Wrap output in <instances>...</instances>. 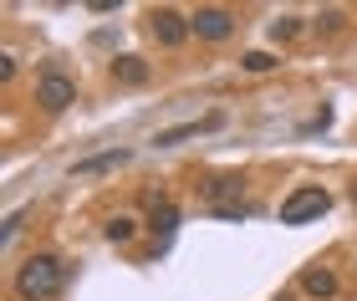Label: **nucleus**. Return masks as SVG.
I'll return each instance as SVG.
<instances>
[{
	"instance_id": "1",
	"label": "nucleus",
	"mask_w": 357,
	"mask_h": 301,
	"mask_svg": "<svg viewBox=\"0 0 357 301\" xmlns=\"http://www.w3.org/2000/svg\"><path fill=\"white\" fill-rule=\"evenodd\" d=\"M61 286H67V265L56 256H46V250L15 265V296L21 301H52V296H61Z\"/></svg>"
},
{
	"instance_id": "2",
	"label": "nucleus",
	"mask_w": 357,
	"mask_h": 301,
	"mask_svg": "<svg viewBox=\"0 0 357 301\" xmlns=\"http://www.w3.org/2000/svg\"><path fill=\"white\" fill-rule=\"evenodd\" d=\"M332 210V194L321 184H296L281 199V225H306V219H321Z\"/></svg>"
},
{
	"instance_id": "3",
	"label": "nucleus",
	"mask_w": 357,
	"mask_h": 301,
	"mask_svg": "<svg viewBox=\"0 0 357 301\" xmlns=\"http://www.w3.org/2000/svg\"><path fill=\"white\" fill-rule=\"evenodd\" d=\"M240 189H245V179H240V173H220V179H209V184H204V199H209V210H215L220 219H245Z\"/></svg>"
},
{
	"instance_id": "4",
	"label": "nucleus",
	"mask_w": 357,
	"mask_h": 301,
	"mask_svg": "<svg viewBox=\"0 0 357 301\" xmlns=\"http://www.w3.org/2000/svg\"><path fill=\"white\" fill-rule=\"evenodd\" d=\"M36 102L46 107V113H67V107L77 102V82L67 72H41V82H36Z\"/></svg>"
},
{
	"instance_id": "5",
	"label": "nucleus",
	"mask_w": 357,
	"mask_h": 301,
	"mask_svg": "<svg viewBox=\"0 0 357 301\" xmlns=\"http://www.w3.org/2000/svg\"><path fill=\"white\" fill-rule=\"evenodd\" d=\"M189 31H194V36H204V41H225L235 31V15L225 6H199L189 15Z\"/></svg>"
},
{
	"instance_id": "6",
	"label": "nucleus",
	"mask_w": 357,
	"mask_h": 301,
	"mask_svg": "<svg viewBox=\"0 0 357 301\" xmlns=\"http://www.w3.org/2000/svg\"><path fill=\"white\" fill-rule=\"evenodd\" d=\"M153 36H158V46H184V36H189V15L184 10H174V6H158L153 15Z\"/></svg>"
},
{
	"instance_id": "7",
	"label": "nucleus",
	"mask_w": 357,
	"mask_h": 301,
	"mask_svg": "<svg viewBox=\"0 0 357 301\" xmlns=\"http://www.w3.org/2000/svg\"><path fill=\"white\" fill-rule=\"evenodd\" d=\"M128 148H107V153H92V158H77L72 164V179H97V173H112V169H123L128 164Z\"/></svg>"
},
{
	"instance_id": "8",
	"label": "nucleus",
	"mask_w": 357,
	"mask_h": 301,
	"mask_svg": "<svg viewBox=\"0 0 357 301\" xmlns=\"http://www.w3.org/2000/svg\"><path fill=\"white\" fill-rule=\"evenodd\" d=\"M225 123V113H209V118H199V123H178V128H164L153 138V148H174V144H184V138H199V133H215Z\"/></svg>"
},
{
	"instance_id": "9",
	"label": "nucleus",
	"mask_w": 357,
	"mask_h": 301,
	"mask_svg": "<svg viewBox=\"0 0 357 301\" xmlns=\"http://www.w3.org/2000/svg\"><path fill=\"white\" fill-rule=\"evenodd\" d=\"M301 291L312 301H332L337 296V276L327 271V265H306V271H301Z\"/></svg>"
},
{
	"instance_id": "10",
	"label": "nucleus",
	"mask_w": 357,
	"mask_h": 301,
	"mask_svg": "<svg viewBox=\"0 0 357 301\" xmlns=\"http://www.w3.org/2000/svg\"><path fill=\"white\" fill-rule=\"evenodd\" d=\"M112 77H118L123 87H143V82H149V61H143V56H118V61H112Z\"/></svg>"
},
{
	"instance_id": "11",
	"label": "nucleus",
	"mask_w": 357,
	"mask_h": 301,
	"mask_svg": "<svg viewBox=\"0 0 357 301\" xmlns=\"http://www.w3.org/2000/svg\"><path fill=\"white\" fill-rule=\"evenodd\" d=\"M149 225H153V235H158V240H169V235L178 230V210H174V199H153Z\"/></svg>"
},
{
	"instance_id": "12",
	"label": "nucleus",
	"mask_w": 357,
	"mask_h": 301,
	"mask_svg": "<svg viewBox=\"0 0 357 301\" xmlns=\"http://www.w3.org/2000/svg\"><path fill=\"white\" fill-rule=\"evenodd\" d=\"M102 235H107L112 245H128V240L138 235V219H128V215H112L107 225H102Z\"/></svg>"
},
{
	"instance_id": "13",
	"label": "nucleus",
	"mask_w": 357,
	"mask_h": 301,
	"mask_svg": "<svg viewBox=\"0 0 357 301\" xmlns=\"http://www.w3.org/2000/svg\"><path fill=\"white\" fill-rule=\"evenodd\" d=\"M301 31V15H275L271 21V41H291Z\"/></svg>"
},
{
	"instance_id": "14",
	"label": "nucleus",
	"mask_w": 357,
	"mask_h": 301,
	"mask_svg": "<svg viewBox=\"0 0 357 301\" xmlns=\"http://www.w3.org/2000/svg\"><path fill=\"white\" fill-rule=\"evenodd\" d=\"M240 61H245V72H271V67H275V56H271V52H245Z\"/></svg>"
},
{
	"instance_id": "15",
	"label": "nucleus",
	"mask_w": 357,
	"mask_h": 301,
	"mask_svg": "<svg viewBox=\"0 0 357 301\" xmlns=\"http://www.w3.org/2000/svg\"><path fill=\"white\" fill-rule=\"evenodd\" d=\"M21 219H26V210H15V215L6 219V240H15V230H21Z\"/></svg>"
},
{
	"instance_id": "16",
	"label": "nucleus",
	"mask_w": 357,
	"mask_h": 301,
	"mask_svg": "<svg viewBox=\"0 0 357 301\" xmlns=\"http://www.w3.org/2000/svg\"><path fill=\"white\" fill-rule=\"evenodd\" d=\"M352 204H357V184H352Z\"/></svg>"
}]
</instances>
